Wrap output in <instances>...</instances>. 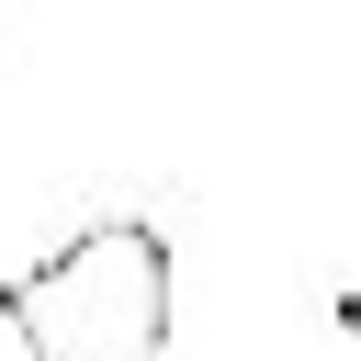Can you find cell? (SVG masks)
Wrapping results in <instances>:
<instances>
[{
	"mask_svg": "<svg viewBox=\"0 0 361 361\" xmlns=\"http://www.w3.org/2000/svg\"><path fill=\"white\" fill-rule=\"evenodd\" d=\"M0 316H11L23 361H169V316H180L169 237L147 214H90L45 259L11 271Z\"/></svg>",
	"mask_w": 361,
	"mask_h": 361,
	"instance_id": "cell-1",
	"label": "cell"
},
{
	"mask_svg": "<svg viewBox=\"0 0 361 361\" xmlns=\"http://www.w3.org/2000/svg\"><path fill=\"white\" fill-rule=\"evenodd\" d=\"M305 293H316V305H327V327L361 350V271H327V282H305Z\"/></svg>",
	"mask_w": 361,
	"mask_h": 361,
	"instance_id": "cell-2",
	"label": "cell"
}]
</instances>
